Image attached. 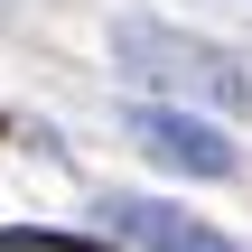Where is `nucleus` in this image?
Wrapping results in <instances>:
<instances>
[{
	"instance_id": "nucleus-4",
	"label": "nucleus",
	"mask_w": 252,
	"mask_h": 252,
	"mask_svg": "<svg viewBox=\"0 0 252 252\" xmlns=\"http://www.w3.org/2000/svg\"><path fill=\"white\" fill-rule=\"evenodd\" d=\"M0 252H122L103 234H47V224H0Z\"/></svg>"
},
{
	"instance_id": "nucleus-3",
	"label": "nucleus",
	"mask_w": 252,
	"mask_h": 252,
	"mask_svg": "<svg viewBox=\"0 0 252 252\" xmlns=\"http://www.w3.org/2000/svg\"><path fill=\"white\" fill-rule=\"evenodd\" d=\"M94 224L131 252H234L224 224H206V215H187L168 196H94Z\"/></svg>"
},
{
	"instance_id": "nucleus-2",
	"label": "nucleus",
	"mask_w": 252,
	"mask_h": 252,
	"mask_svg": "<svg viewBox=\"0 0 252 252\" xmlns=\"http://www.w3.org/2000/svg\"><path fill=\"white\" fill-rule=\"evenodd\" d=\"M131 140H140L159 168H178V178H234V168H243V150H234L206 112H187V103H131Z\"/></svg>"
},
{
	"instance_id": "nucleus-5",
	"label": "nucleus",
	"mask_w": 252,
	"mask_h": 252,
	"mask_svg": "<svg viewBox=\"0 0 252 252\" xmlns=\"http://www.w3.org/2000/svg\"><path fill=\"white\" fill-rule=\"evenodd\" d=\"M0 131H9V122H0Z\"/></svg>"
},
{
	"instance_id": "nucleus-1",
	"label": "nucleus",
	"mask_w": 252,
	"mask_h": 252,
	"mask_svg": "<svg viewBox=\"0 0 252 252\" xmlns=\"http://www.w3.org/2000/svg\"><path fill=\"white\" fill-rule=\"evenodd\" d=\"M112 56H122V75H140L159 103H196V112H252V75L224 56V47H206V37L168 28V19H122V28H112Z\"/></svg>"
}]
</instances>
